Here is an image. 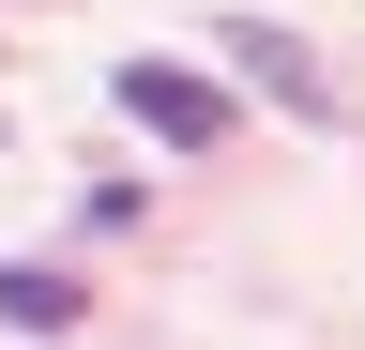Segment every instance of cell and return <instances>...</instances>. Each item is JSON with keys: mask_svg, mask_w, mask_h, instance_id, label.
Wrapping results in <instances>:
<instances>
[{"mask_svg": "<svg viewBox=\"0 0 365 350\" xmlns=\"http://www.w3.org/2000/svg\"><path fill=\"white\" fill-rule=\"evenodd\" d=\"M213 61H228V76H259V107H289V122H335V76H319V61H304L274 16H228V31H213Z\"/></svg>", "mask_w": 365, "mask_h": 350, "instance_id": "7a4b0ae2", "label": "cell"}, {"mask_svg": "<svg viewBox=\"0 0 365 350\" xmlns=\"http://www.w3.org/2000/svg\"><path fill=\"white\" fill-rule=\"evenodd\" d=\"M107 92H122L137 138H168V153H213V138H228V107H244V92H228V76H198V61H122Z\"/></svg>", "mask_w": 365, "mask_h": 350, "instance_id": "6da1fadb", "label": "cell"}, {"mask_svg": "<svg viewBox=\"0 0 365 350\" xmlns=\"http://www.w3.org/2000/svg\"><path fill=\"white\" fill-rule=\"evenodd\" d=\"M0 320H16V335H76V320H91V289L61 274V259H0Z\"/></svg>", "mask_w": 365, "mask_h": 350, "instance_id": "3957f363", "label": "cell"}]
</instances>
